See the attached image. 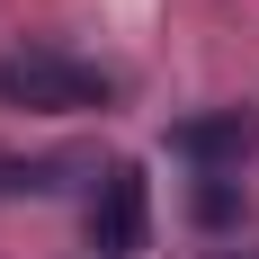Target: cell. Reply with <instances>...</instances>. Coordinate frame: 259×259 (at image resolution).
I'll list each match as a JSON object with an SVG mask.
<instances>
[{
  "label": "cell",
  "mask_w": 259,
  "mask_h": 259,
  "mask_svg": "<svg viewBox=\"0 0 259 259\" xmlns=\"http://www.w3.org/2000/svg\"><path fill=\"white\" fill-rule=\"evenodd\" d=\"M0 99L36 107V116H107V107L125 99V80L107 72V63H80V54L18 45V54H0Z\"/></svg>",
  "instance_id": "obj_1"
},
{
  "label": "cell",
  "mask_w": 259,
  "mask_h": 259,
  "mask_svg": "<svg viewBox=\"0 0 259 259\" xmlns=\"http://www.w3.org/2000/svg\"><path fill=\"white\" fill-rule=\"evenodd\" d=\"M170 152L197 170V179H241L259 161V107H206V116H179L170 125Z\"/></svg>",
  "instance_id": "obj_2"
},
{
  "label": "cell",
  "mask_w": 259,
  "mask_h": 259,
  "mask_svg": "<svg viewBox=\"0 0 259 259\" xmlns=\"http://www.w3.org/2000/svg\"><path fill=\"white\" fill-rule=\"evenodd\" d=\"M152 241V188L134 161H107L99 170V197H90V250L99 259H134Z\"/></svg>",
  "instance_id": "obj_3"
},
{
  "label": "cell",
  "mask_w": 259,
  "mask_h": 259,
  "mask_svg": "<svg viewBox=\"0 0 259 259\" xmlns=\"http://www.w3.org/2000/svg\"><path fill=\"white\" fill-rule=\"evenodd\" d=\"M241 214H250L241 179H197V224H206V233H233Z\"/></svg>",
  "instance_id": "obj_4"
},
{
  "label": "cell",
  "mask_w": 259,
  "mask_h": 259,
  "mask_svg": "<svg viewBox=\"0 0 259 259\" xmlns=\"http://www.w3.org/2000/svg\"><path fill=\"white\" fill-rule=\"evenodd\" d=\"M72 179V161H0V197H54Z\"/></svg>",
  "instance_id": "obj_5"
}]
</instances>
